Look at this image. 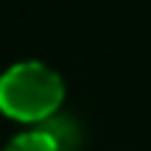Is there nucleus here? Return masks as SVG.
I'll list each match as a JSON object with an SVG mask.
<instances>
[{
    "label": "nucleus",
    "mask_w": 151,
    "mask_h": 151,
    "mask_svg": "<svg viewBox=\"0 0 151 151\" xmlns=\"http://www.w3.org/2000/svg\"><path fill=\"white\" fill-rule=\"evenodd\" d=\"M3 151H62V148L56 143V137L42 126V129H31V132L11 137Z\"/></svg>",
    "instance_id": "f03ea898"
},
{
    "label": "nucleus",
    "mask_w": 151,
    "mask_h": 151,
    "mask_svg": "<svg viewBox=\"0 0 151 151\" xmlns=\"http://www.w3.org/2000/svg\"><path fill=\"white\" fill-rule=\"evenodd\" d=\"M65 81L45 62H17L0 76V112L14 120H50L62 106Z\"/></svg>",
    "instance_id": "f257e3e1"
}]
</instances>
